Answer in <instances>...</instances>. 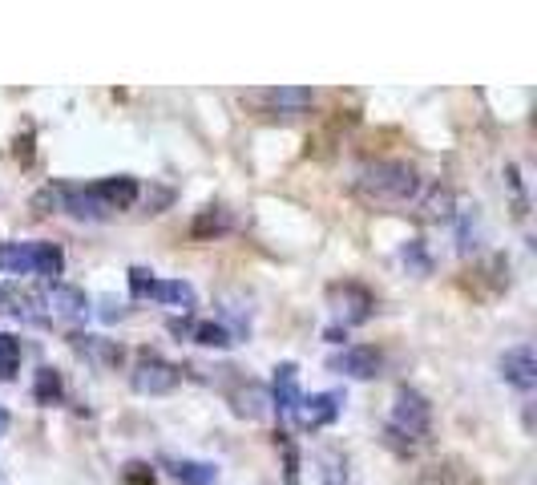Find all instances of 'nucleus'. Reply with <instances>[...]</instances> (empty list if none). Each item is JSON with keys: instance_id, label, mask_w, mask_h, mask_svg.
Instances as JSON below:
<instances>
[{"instance_id": "obj_30", "label": "nucleus", "mask_w": 537, "mask_h": 485, "mask_svg": "<svg viewBox=\"0 0 537 485\" xmlns=\"http://www.w3.org/2000/svg\"><path fill=\"white\" fill-rule=\"evenodd\" d=\"M5 433H9V409L0 405V437H5Z\"/></svg>"}, {"instance_id": "obj_13", "label": "nucleus", "mask_w": 537, "mask_h": 485, "mask_svg": "<svg viewBox=\"0 0 537 485\" xmlns=\"http://www.w3.org/2000/svg\"><path fill=\"white\" fill-rule=\"evenodd\" d=\"M271 405H279L283 417H295L299 409V368L291 360H283L275 368V388H271Z\"/></svg>"}, {"instance_id": "obj_24", "label": "nucleus", "mask_w": 537, "mask_h": 485, "mask_svg": "<svg viewBox=\"0 0 537 485\" xmlns=\"http://www.w3.org/2000/svg\"><path fill=\"white\" fill-rule=\"evenodd\" d=\"M154 271L146 267H130V291H134V300H150V291H154Z\"/></svg>"}, {"instance_id": "obj_6", "label": "nucleus", "mask_w": 537, "mask_h": 485, "mask_svg": "<svg viewBox=\"0 0 537 485\" xmlns=\"http://www.w3.org/2000/svg\"><path fill=\"white\" fill-rule=\"evenodd\" d=\"M45 308H49V316H57V320H85L89 316V296L81 287H73V283H53L49 287V296H45Z\"/></svg>"}, {"instance_id": "obj_9", "label": "nucleus", "mask_w": 537, "mask_h": 485, "mask_svg": "<svg viewBox=\"0 0 537 485\" xmlns=\"http://www.w3.org/2000/svg\"><path fill=\"white\" fill-rule=\"evenodd\" d=\"M57 194H61V207L73 219H89V223L110 219V211H105V203L93 194V186H57Z\"/></svg>"}, {"instance_id": "obj_5", "label": "nucleus", "mask_w": 537, "mask_h": 485, "mask_svg": "<svg viewBox=\"0 0 537 485\" xmlns=\"http://www.w3.org/2000/svg\"><path fill=\"white\" fill-rule=\"evenodd\" d=\"M328 300H332V308H336V316H340L344 324H364V320L372 316V308H376L372 291L360 287V283H336V287L328 291Z\"/></svg>"}, {"instance_id": "obj_22", "label": "nucleus", "mask_w": 537, "mask_h": 485, "mask_svg": "<svg viewBox=\"0 0 537 485\" xmlns=\"http://www.w3.org/2000/svg\"><path fill=\"white\" fill-rule=\"evenodd\" d=\"M21 368V340L0 332V380H13Z\"/></svg>"}, {"instance_id": "obj_20", "label": "nucleus", "mask_w": 537, "mask_h": 485, "mask_svg": "<svg viewBox=\"0 0 537 485\" xmlns=\"http://www.w3.org/2000/svg\"><path fill=\"white\" fill-rule=\"evenodd\" d=\"M190 336H194V344H202V348H231V344H235V336L227 332V324H214V320L194 324Z\"/></svg>"}, {"instance_id": "obj_7", "label": "nucleus", "mask_w": 537, "mask_h": 485, "mask_svg": "<svg viewBox=\"0 0 537 485\" xmlns=\"http://www.w3.org/2000/svg\"><path fill=\"white\" fill-rule=\"evenodd\" d=\"M497 368H501V376H505L513 388H521V393H529V388L537 384V356H533L529 344L509 348V352L497 360Z\"/></svg>"}, {"instance_id": "obj_4", "label": "nucleus", "mask_w": 537, "mask_h": 485, "mask_svg": "<svg viewBox=\"0 0 537 485\" xmlns=\"http://www.w3.org/2000/svg\"><path fill=\"white\" fill-rule=\"evenodd\" d=\"M328 368L340 372V376H352V380H376L380 368H384V356L376 348H368V344H352V348L336 352L328 360Z\"/></svg>"}, {"instance_id": "obj_16", "label": "nucleus", "mask_w": 537, "mask_h": 485, "mask_svg": "<svg viewBox=\"0 0 537 485\" xmlns=\"http://www.w3.org/2000/svg\"><path fill=\"white\" fill-rule=\"evenodd\" d=\"M73 348H77L85 360L105 364V368L122 364V348H118V344H110V340H97V336H73Z\"/></svg>"}, {"instance_id": "obj_25", "label": "nucleus", "mask_w": 537, "mask_h": 485, "mask_svg": "<svg viewBox=\"0 0 537 485\" xmlns=\"http://www.w3.org/2000/svg\"><path fill=\"white\" fill-rule=\"evenodd\" d=\"M324 485H348V461L340 453H332L324 461Z\"/></svg>"}, {"instance_id": "obj_3", "label": "nucleus", "mask_w": 537, "mask_h": 485, "mask_svg": "<svg viewBox=\"0 0 537 485\" xmlns=\"http://www.w3.org/2000/svg\"><path fill=\"white\" fill-rule=\"evenodd\" d=\"M178 380H182L178 364H170V360H162V356H146V360H138V368L130 372L134 393H142V397H162V393H174Z\"/></svg>"}, {"instance_id": "obj_19", "label": "nucleus", "mask_w": 537, "mask_h": 485, "mask_svg": "<svg viewBox=\"0 0 537 485\" xmlns=\"http://www.w3.org/2000/svg\"><path fill=\"white\" fill-rule=\"evenodd\" d=\"M227 227H231V219H227V211H223V207H206V211L194 219L190 235H194V239H210V235H223Z\"/></svg>"}, {"instance_id": "obj_18", "label": "nucleus", "mask_w": 537, "mask_h": 485, "mask_svg": "<svg viewBox=\"0 0 537 485\" xmlns=\"http://www.w3.org/2000/svg\"><path fill=\"white\" fill-rule=\"evenodd\" d=\"M0 267L9 275H33V243H5L0 247Z\"/></svg>"}, {"instance_id": "obj_14", "label": "nucleus", "mask_w": 537, "mask_h": 485, "mask_svg": "<svg viewBox=\"0 0 537 485\" xmlns=\"http://www.w3.org/2000/svg\"><path fill=\"white\" fill-rule=\"evenodd\" d=\"M231 405H235V413L239 417H247V421H263V417H271V393L263 384H247V388H239V393H231Z\"/></svg>"}, {"instance_id": "obj_11", "label": "nucleus", "mask_w": 537, "mask_h": 485, "mask_svg": "<svg viewBox=\"0 0 537 485\" xmlns=\"http://www.w3.org/2000/svg\"><path fill=\"white\" fill-rule=\"evenodd\" d=\"M263 102H267L275 114L295 118V114H307V110L315 106V93L303 89V85H279V89H267V93H263Z\"/></svg>"}, {"instance_id": "obj_21", "label": "nucleus", "mask_w": 537, "mask_h": 485, "mask_svg": "<svg viewBox=\"0 0 537 485\" xmlns=\"http://www.w3.org/2000/svg\"><path fill=\"white\" fill-rule=\"evenodd\" d=\"M61 393H65L61 376H57L53 368H41V372H37V384H33V397H37V405H57V401H61Z\"/></svg>"}, {"instance_id": "obj_8", "label": "nucleus", "mask_w": 537, "mask_h": 485, "mask_svg": "<svg viewBox=\"0 0 537 485\" xmlns=\"http://www.w3.org/2000/svg\"><path fill=\"white\" fill-rule=\"evenodd\" d=\"M340 393H315V397H299V409H295V421L303 429H324L340 417Z\"/></svg>"}, {"instance_id": "obj_28", "label": "nucleus", "mask_w": 537, "mask_h": 485, "mask_svg": "<svg viewBox=\"0 0 537 485\" xmlns=\"http://www.w3.org/2000/svg\"><path fill=\"white\" fill-rule=\"evenodd\" d=\"M122 316H126V308H122V304L114 308V300H105V312H101V320H122Z\"/></svg>"}, {"instance_id": "obj_17", "label": "nucleus", "mask_w": 537, "mask_h": 485, "mask_svg": "<svg viewBox=\"0 0 537 485\" xmlns=\"http://www.w3.org/2000/svg\"><path fill=\"white\" fill-rule=\"evenodd\" d=\"M65 271V251L57 243H33V275L57 279Z\"/></svg>"}, {"instance_id": "obj_27", "label": "nucleus", "mask_w": 537, "mask_h": 485, "mask_svg": "<svg viewBox=\"0 0 537 485\" xmlns=\"http://www.w3.org/2000/svg\"><path fill=\"white\" fill-rule=\"evenodd\" d=\"M404 263H412V267H416V271H428V259H424V251H420V247H416V243H412V247H408V251H404Z\"/></svg>"}, {"instance_id": "obj_2", "label": "nucleus", "mask_w": 537, "mask_h": 485, "mask_svg": "<svg viewBox=\"0 0 537 485\" xmlns=\"http://www.w3.org/2000/svg\"><path fill=\"white\" fill-rule=\"evenodd\" d=\"M428 429H433V405H428V397H420L416 388H396V401H392V433L400 437H428Z\"/></svg>"}, {"instance_id": "obj_23", "label": "nucleus", "mask_w": 537, "mask_h": 485, "mask_svg": "<svg viewBox=\"0 0 537 485\" xmlns=\"http://www.w3.org/2000/svg\"><path fill=\"white\" fill-rule=\"evenodd\" d=\"M420 207H424V219H453V194L441 190V186H433L420 199Z\"/></svg>"}, {"instance_id": "obj_29", "label": "nucleus", "mask_w": 537, "mask_h": 485, "mask_svg": "<svg viewBox=\"0 0 537 485\" xmlns=\"http://www.w3.org/2000/svg\"><path fill=\"white\" fill-rule=\"evenodd\" d=\"M0 312H13V300H9V291L0 287Z\"/></svg>"}, {"instance_id": "obj_10", "label": "nucleus", "mask_w": 537, "mask_h": 485, "mask_svg": "<svg viewBox=\"0 0 537 485\" xmlns=\"http://www.w3.org/2000/svg\"><path fill=\"white\" fill-rule=\"evenodd\" d=\"M93 194L105 203V211H126V207H134L138 203V182L130 178V174H118V178H101L97 186H93Z\"/></svg>"}, {"instance_id": "obj_1", "label": "nucleus", "mask_w": 537, "mask_h": 485, "mask_svg": "<svg viewBox=\"0 0 537 485\" xmlns=\"http://www.w3.org/2000/svg\"><path fill=\"white\" fill-rule=\"evenodd\" d=\"M356 190L364 194L368 203H380V207H404V203H416L420 199V174L408 166V162H368L360 174H356Z\"/></svg>"}, {"instance_id": "obj_12", "label": "nucleus", "mask_w": 537, "mask_h": 485, "mask_svg": "<svg viewBox=\"0 0 537 485\" xmlns=\"http://www.w3.org/2000/svg\"><path fill=\"white\" fill-rule=\"evenodd\" d=\"M162 465H166V473H170L178 485H214V481H219V465H210V461H194V457H166Z\"/></svg>"}, {"instance_id": "obj_15", "label": "nucleus", "mask_w": 537, "mask_h": 485, "mask_svg": "<svg viewBox=\"0 0 537 485\" xmlns=\"http://www.w3.org/2000/svg\"><path fill=\"white\" fill-rule=\"evenodd\" d=\"M150 300H158V304H170V308H182V312H190L194 308V287L186 283V279H158L154 283V291H150Z\"/></svg>"}, {"instance_id": "obj_26", "label": "nucleus", "mask_w": 537, "mask_h": 485, "mask_svg": "<svg viewBox=\"0 0 537 485\" xmlns=\"http://www.w3.org/2000/svg\"><path fill=\"white\" fill-rule=\"evenodd\" d=\"M126 481L130 485H154V469L142 465V461H134V465H126Z\"/></svg>"}]
</instances>
